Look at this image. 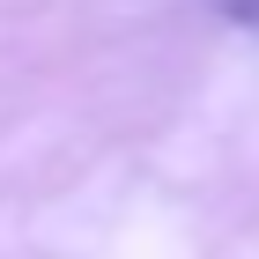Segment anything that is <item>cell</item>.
I'll return each mask as SVG.
<instances>
[{
  "label": "cell",
  "instance_id": "1",
  "mask_svg": "<svg viewBox=\"0 0 259 259\" xmlns=\"http://www.w3.org/2000/svg\"><path fill=\"white\" fill-rule=\"evenodd\" d=\"M230 15H244V22H259V0H230Z\"/></svg>",
  "mask_w": 259,
  "mask_h": 259
}]
</instances>
